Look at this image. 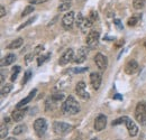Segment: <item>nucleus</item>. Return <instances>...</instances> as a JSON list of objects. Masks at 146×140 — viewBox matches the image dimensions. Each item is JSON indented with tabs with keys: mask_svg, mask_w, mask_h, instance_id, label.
<instances>
[{
	"mask_svg": "<svg viewBox=\"0 0 146 140\" xmlns=\"http://www.w3.org/2000/svg\"><path fill=\"white\" fill-rule=\"evenodd\" d=\"M31 5H40V3H44V2H47L50 0H28Z\"/></svg>",
	"mask_w": 146,
	"mask_h": 140,
	"instance_id": "f704fd0d",
	"label": "nucleus"
},
{
	"mask_svg": "<svg viewBox=\"0 0 146 140\" xmlns=\"http://www.w3.org/2000/svg\"><path fill=\"white\" fill-rule=\"evenodd\" d=\"M60 3H72V0H60Z\"/></svg>",
	"mask_w": 146,
	"mask_h": 140,
	"instance_id": "79ce46f5",
	"label": "nucleus"
},
{
	"mask_svg": "<svg viewBox=\"0 0 146 140\" xmlns=\"http://www.w3.org/2000/svg\"><path fill=\"white\" fill-rule=\"evenodd\" d=\"M26 130H27L26 124H19V125H17V127H15V128H14L13 133H14L15 136H19V135H21L23 132H25Z\"/></svg>",
	"mask_w": 146,
	"mask_h": 140,
	"instance_id": "aec40b11",
	"label": "nucleus"
},
{
	"mask_svg": "<svg viewBox=\"0 0 146 140\" xmlns=\"http://www.w3.org/2000/svg\"><path fill=\"white\" fill-rule=\"evenodd\" d=\"M34 57H35V54H34V53L27 54V55H26V57H25V59H26V61H25V62H26V64H29V63L33 61V58H34Z\"/></svg>",
	"mask_w": 146,
	"mask_h": 140,
	"instance_id": "473e14b6",
	"label": "nucleus"
},
{
	"mask_svg": "<svg viewBox=\"0 0 146 140\" xmlns=\"http://www.w3.org/2000/svg\"><path fill=\"white\" fill-rule=\"evenodd\" d=\"M43 50H44V46H43V45H38L36 48L34 50V52L33 53H34L35 55H38V54H40V52H42Z\"/></svg>",
	"mask_w": 146,
	"mask_h": 140,
	"instance_id": "e433bc0d",
	"label": "nucleus"
},
{
	"mask_svg": "<svg viewBox=\"0 0 146 140\" xmlns=\"http://www.w3.org/2000/svg\"><path fill=\"white\" fill-rule=\"evenodd\" d=\"M94 63L97 65L98 69L100 70H106L107 66H108V58L101 54V53H98L96 56H94Z\"/></svg>",
	"mask_w": 146,
	"mask_h": 140,
	"instance_id": "6e6552de",
	"label": "nucleus"
},
{
	"mask_svg": "<svg viewBox=\"0 0 146 140\" xmlns=\"http://www.w3.org/2000/svg\"><path fill=\"white\" fill-rule=\"evenodd\" d=\"M51 56V54H46V55H40L38 58H37V65L38 66H40L42 64H44L45 62H46V59L48 58Z\"/></svg>",
	"mask_w": 146,
	"mask_h": 140,
	"instance_id": "a878e982",
	"label": "nucleus"
},
{
	"mask_svg": "<svg viewBox=\"0 0 146 140\" xmlns=\"http://www.w3.org/2000/svg\"><path fill=\"white\" fill-rule=\"evenodd\" d=\"M101 81H102V75L99 72H93L90 74V83L93 90H99L100 85H101Z\"/></svg>",
	"mask_w": 146,
	"mask_h": 140,
	"instance_id": "1a4fd4ad",
	"label": "nucleus"
},
{
	"mask_svg": "<svg viewBox=\"0 0 146 140\" xmlns=\"http://www.w3.org/2000/svg\"><path fill=\"white\" fill-rule=\"evenodd\" d=\"M84 19H86V18L83 17V15H82L81 13H79V14H78V16L75 17V22H74V24H75V26H76L78 28H80V29H81V28H82V26H83Z\"/></svg>",
	"mask_w": 146,
	"mask_h": 140,
	"instance_id": "412c9836",
	"label": "nucleus"
},
{
	"mask_svg": "<svg viewBox=\"0 0 146 140\" xmlns=\"http://www.w3.org/2000/svg\"><path fill=\"white\" fill-rule=\"evenodd\" d=\"M107 125V117L105 114H99L94 120V129L96 131H101Z\"/></svg>",
	"mask_w": 146,
	"mask_h": 140,
	"instance_id": "9b49d317",
	"label": "nucleus"
},
{
	"mask_svg": "<svg viewBox=\"0 0 146 140\" xmlns=\"http://www.w3.org/2000/svg\"><path fill=\"white\" fill-rule=\"evenodd\" d=\"M52 99H53L54 101H61V100H63V99H64V94H63V93H57V94H54V95L52 96Z\"/></svg>",
	"mask_w": 146,
	"mask_h": 140,
	"instance_id": "72a5a7b5",
	"label": "nucleus"
},
{
	"mask_svg": "<svg viewBox=\"0 0 146 140\" xmlns=\"http://www.w3.org/2000/svg\"><path fill=\"white\" fill-rule=\"evenodd\" d=\"M133 7L136 10H141L145 7V0H133Z\"/></svg>",
	"mask_w": 146,
	"mask_h": 140,
	"instance_id": "5701e85b",
	"label": "nucleus"
},
{
	"mask_svg": "<svg viewBox=\"0 0 146 140\" xmlns=\"http://www.w3.org/2000/svg\"><path fill=\"white\" fill-rule=\"evenodd\" d=\"M35 19H36V17L29 18V19H28V20H27V21H26V22H24V24H23V25H21V26H19V27H18V30H21V29H23V28H25V27H27V26H28V25H31V24H32V22H34V20H35Z\"/></svg>",
	"mask_w": 146,
	"mask_h": 140,
	"instance_id": "c756f323",
	"label": "nucleus"
},
{
	"mask_svg": "<svg viewBox=\"0 0 146 140\" xmlns=\"http://www.w3.org/2000/svg\"><path fill=\"white\" fill-rule=\"evenodd\" d=\"M145 103H146V102H145Z\"/></svg>",
	"mask_w": 146,
	"mask_h": 140,
	"instance_id": "603ef678",
	"label": "nucleus"
},
{
	"mask_svg": "<svg viewBox=\"0 0 146 140\" xmlns=\"http://www.w3.org/2000/svg\"><path fill=\"white\" fill-rule=\"evenodd\" d=\"M31 76H32V72H31V71H26V73H25V75H24V79H23L21 83H23V84H26V83L28 82V80L31 79Z\"/></svg>",
	"mask_w": 146,
	"mask_h": 140,
	"instance_id": "7c9ffc66",
	"label": "nucleus"
},
{
	"mask_svg": "<svg viewBox=\"0 0 146 140\" xmlns=\"http://www.w3.org/2000/svg\"><path fill=\"white\" fill-rule=\"evenodd\" d=\"M19 72H20V66H15L14 70H13V75H11V77H10L11 82H15V81L17 80V76H18Z\"/></svg>",
	"mask_w": 146,
	"mask_h": 140,
	"instance_id": "cd10ccee",
	"label": "nucleus"
},
{
	"mask_svg": "<svg viewBox=\"0 0 146 140\" xmlns=\"http://www.w3.org/2000/svg\"><path fill=\"white\" fill-rule=\"evenodd\" d=\"M73 59H74V52H73L72 48H69V50H66L65 52L62 54V56L58 59V63H60V65L64 66V65L69 64Z\"/></svg>",
	"mask_w": 146,
	"mask_h": 140,
	"instance_id": "0eeeda50",
	"label": "nucleus"
},
{
	"mask_svg": "<svg viewBox=\"0 0 146 140\" xmlns=\"http://www.w3.org/2000/svg\"><path fill=\"white\" fill-rule=\"evenodd\" d=\"M25 112L26 110L25 109H16L13 113H11V119L15 121V122H19L24 119L25 117Z\"/></svg>",
	"mask_w": 146,
	"mask_h": 140,
	"instance_id": "dca6fc26",
	"label": "nucleus"
},
{
	"mask_svg": "<svg viewBox=\"0 0 146 140\" xmlns=\"http://www.w3.org/2000/svg\"><path fill=\"white\" fill-rule=\"evenodd\" d=\"M78 140H80V139H78Z\"/></svg>",
	"mask_w": 146,
	"mask_h": 140,
	"instance_id": "3c124183",
	"label": "nucleus"
},
{
	"mask_svg": "<svg viewBox=\"0 0 146 140\" xmlns=\"http://www.w3.org/2000/svg\"><path fill=\"white\" fill-rule=\"evenodd\" d=\"M126 127H127L128 132H129V135H130L131 137L137 136V133H138V127L136 125V123L134 122L133 120L128 119V121L126 122Z\"/></svg>",
	"mask_w": 146,
	"mask_h": 140,
	"instance_id": "2eb2a0df",
	"label": "nucleus"
},
{
	"mask_svg": "<svg viewBox=\"0 0 146 140\" xmlns=\"http://www.w3.org/2000/svg\"><path fill=\"white\" fill-rule=\"evenodd\" d=\"M6 140H17L16 138H14V137H9V138H7Z\"/></svg>",
	"mask_w": 146,
	"mask_h": 140,
	"instance_id": "c03bdc74",
	"label": "nucleus"
},
{
	"mask_svg": "<svg viewBox=\"0 0 146 140\" xmlns=\"http://www.w3.org/2000/svg\"><path fill=\"white\" fill-rule=\"evenodd\" d=\"M5 15H6V9H5L3 6H1L0 7V17H3Z\"/></svg>",
	"mask_w": 146,
	"mask_h": 140,
	"instance_id": "ea45409f",
	"label": "nucleus"
},
{
	"mask_svg": "<svg viewBox=\"0 0 146 140\" xmlns=\"http://www.w3.org/2000/svg\"><path fill=\"white\" fill-rule=\"evenodd\" d=\"M113 22H115V25H116L119 29H123V26H121V22H120V20H119V19H115V20H113Z\"/></svg>",
	"mask_w": 146,
	"mask_h": 140,
	"instance_id": "58836bf2",
	"label": "nucleus"
},
{
	"mask_svg": "<svg viewBox=\"0 0 146 140\" xmlns=\"http://www.w3.org/2000/svg\"><path fill=\"white\" fill-rule=\"evenodd\" d=\"M93 24H94V22H93L89 17L86 18V19H84V22H83V26H82V28H81V30H82L83 33H86L88 29H90L92 26H93Z\"/></svg>",
	"mask_w": 146,
	"mask_h": 140,
	"instance_id": "6ab92c4d",
	"label": "nucleus"
},
{
	"mask_svg": "<svg viewBox=\"0 0 146 140\" xmlns=\"http://www.w3.org/2000/svg\"><path fill=\"white\" fill-rule=\"evenodd\" d=\"M56 140H63V139H56Z\"/></svg>",
	"mask_w": 146,
	"mask_h": 140,
	"instance_id": "de8ad7c7",
	"label": "nucleus"
},
{
	"mask_svg": "<svg viewBox=\"0 0 146 140\" xmlns=\"http://www.w3.org/2000/svg\"><path fill=\"white\" fill-rule=\"evenodd\" d=\"M128 117H120V118H118V119H116V120H113L111 124L112 125H118V124H121V123H126L128 121Z\"/></svg>",
	"mask_w": 146,
	"mask_h": 140,
	"instance_id": "393cba45",
	"label": "nucleus"
},
{
	"mask_svg": "<svg viewBox=\"0 0 146 140\" xmlns=\"http://www.w3.org/2000/svg\"><path fill=\"white\" fill-rule=\"evenodd\" d=\"M75 92H76V94H78L82 100H88V99L90 98L89 93H88L87 90H86V83L82 82V81L76 84V87H75Z\"/></svg>",
	"mask_w": 146,
	"mask_h": 140,
	"instance_id": "9d476101",
	"label": "nucleus"
},
{
	"mask_svg": "<svg viewBox=\"0 0 146 140\" xmlns=\"http://www.w3.org/2000/svg\"><path fill=\"white\" fill-rule=\"evenodd\" d=\"M35 10V7H34V5H28V6H26L25 7V9L23 10V13H21V17H25V16H28V15H31V14H33V11Z\"/></svg>",
	"mask_w": 146,
	"mask_h": 140,
	"instance_id": "4be33fe9",
	"label": "nucleus"
},
{
	"mask_svg": "<svg viewBox=\"0 0 146 140\" xmlns=\"http://www.w3.org/2000/svg\"><path fill=\"white\" fill-rule=\"evenodd\" d=\"M62 112L64 114H71V116L78 114L80 112V104L74 99L73 95H69V98L62 104Z\"/></svg>",
	"mask_w": 146,
	"mask_h": 140,
	"instance_id": "f257e3e1",
	"label": "nucleus"
},
{
	"mask_svg": "<svg viewBox=\"0 0 146 140\" xmlns=\"http://www.w3.org/2000/svg\"><path fill=\"white\" fill-rule=\"evenodd\" d=\"M88 70H89L88 67H82V69H73L72 72H73V73H84V72H87Z\"/></svg>",
	"mask_w": 146,
	"mask_h": 140,
	"instance_id": "4c0bfd02",
	"label": "nucleus"
},
{
	"mask_svg": "<svg viewBox=\"0 0 146 140\" xmlns=\"http://www.w3.org/2000/svg\"><path fill=\"white\" fill-rule=\"evenodd\" d=\"M138 71V63L135 59H129L125 65V72L128 75H133Z\"/></svg>",
	"mask_w": 146,
	"mask_h": 140,
	"instance_id": "f8f14e48",
	"label": "nucleus"
},
{
	"mask_svg": "<svg viewBox=\"0 0 146 140\" xmlns=\"http://www.w3.org/2000/svg\"><path fill=\"white\" fill-rule=\"evenodd\" d=\"M119 95H120V94H116L113 98H115V99H121V96H119Z\"/></svg>",
	"mask_w": 146,
	"mask_h": 140,
	"instance_id": "37998d69",
	"label": "nucleus"
},
{
	"mask_svg": "<svg viewBox=\"0 0 146 140\" xmlns=\"http://www.w3.org/2000/svg\"><path fill=\"white\" fill-rule=\"evenodd\" d=\"M13 90V85L11 84H6V85H3L2 87V88H1V95H7L10 91Z\"/></svg>",
	"mask_w": 146,
	"mask_h": 140,
	"instance_id": "bb28decb",
	"label": "nucleus"
},
{
	"mask_svg": "<svg viewBox=\"0 0 146 140\" xmlns=\"http://www.w3.org/2000/svg\"><path fill=\"white\" fill-rule=\"evenodd\" d=\"M5 76H6V72L3 70H1V83H3L5 81Z\"/></svg>",
	"mask_w": 146,
	"mask_h": 140,
	"instance_id": "a19ab883",
	"label": "nucleus"
},
{
	"mask_svg": "<svg viewBox=\"0 0 146 140\" xmlns=\"http://www.w3.org/2000/svg\"><path fill=\"white\" fill-rule=\"evenodd\" d=\"M135 118L138 122L146 124V103L144 102L137 103L135 110Z\"/></svg>",
	"mask_w": 146,
	"mask_h": 140,
	"instance_id": "7ed1b4c3",
	"label": "nucleus"
},
{
	"mask_svg": "<svg viewBox=\"0 0 146 140\" xmlns=\"http://www.w3.org/2000/svg\"><path fill=\"white\" fill-rule=\"evenodd\" d=\"M7 133H8V129H7V127L2 123V124H1V129H0V138H1V139H5L6 136H7Z\"/></svg>",
	"mask_w": 146,
	"mask_h": 140,
	"instance_id": "c85d7f7f",
	"label": "nucleus"
},
{
	"mask_svg": "<svg viewBox=\"0 0 146 140\" xmlns=\"http://www.w3.org/2000/svg\"><path fill=\"white\" fill-rule=\"evenodd\" d=\"M23 44H24V39L19 37V38H16L15 40H13L9 45H7V48L8 50H17L23 46Z\"/></svg>",
	"mask_w": 146,
	"mask_h": 140,
	"instance_id": "a211bd4d",
	"label": "nucleus"
},
{
	"mask_svg": "<svg viewBox=\"0 0 146 140\" xmlns=\"http://www.w3.org/2000/svg\"><path fill=\"white\" fill-rule=\"evenodd\" d=\"M9 120H10L9 118H6V119H5V122H9Z\"/></svg>",
	"mask_w": 146,
	"mask_h": 140,
	"instance_id": "a18cd8bd",
	"label": "nucleus"
},
{
	"mask_svg": "<svg viewBox=\"0 0 146 140\" xmlns=\"http://www.w3.org/2000/svg\"><path fill=\"white\" fill-rule=\"evenodd\" d=\"M71 6H72V3H60L57 7V10L60 13H65V11H69Z\"/></svg>",
	"mask_w": 146,
	"mask_h": 140,
	"instance_id": "b1692460",
	"label": "nucleus"
},
{
	"mask_svg": "<svg viewBox=\"0 0 146 140\" xmlns=\"http://www.w3.org/2000/svg\"><path fill=\"white\" fill-rule=\"evenodd\" d=\"M89 18H90L92 21L94 22V21L98 19V13H97V11H91V13H90V16H89Z\"/></svg>",
	"mask_w": 146,
	"mask_h": 140,
	"instance_id": "c9c22d12",
	"label": "nucleus"
},
{
	"mask_svg": "<svg viewBox=\"0 0 146 140\" xmlns=\"http://www.w3.org/2000/svg\"><path fill=\"white\" fill-rule=\"evenodd\" d=\"M91 140H98L97 138H93V139H91Z\"/></svg>",
	"mask_w": 146,
	"mask_h": 140,
	"instance_id": "49530a36",
	"label": "nucleus"
},
{
	"mask_svg": "<svg viewBox=\"0 0 146 140\" xmlns=\"http://www.w3.org/2000/svg\"><path fill=\"white\" fill-rule=\"evenodd\" d=\"M87 59V48L86 47H81L78 50V52L75 54V57H74V63L76 64H82L84 61Z\"/></svg>",
	"mask_w": 146,
	"mask_h": 140,
	"instance_id": "ddd939ff",
	"label": "nucleus"
},
{
	"mask_svg": "<svg viewBox=\"0 0 146 140\" xmlns=\"http://www.w3.org/2000/svg\"><path fill=\"white\" fill-rule=\"evenodd\" d=\"M16 61V55L15 54H8L6 55V57L2 58L1 61V66H8V65H11L13 63H15Z\"/></svg>",
	"mask_w": 146,
	"mask_h": 140,
	"instance_id": "f3484780",
	"label": "nucleus"
},
{
	"mask_svg": "<svg viewBox=\"0 0 146 140\" xmlns=\"http://www.w3.org/2000/svg\"><path fill=\"white\" fill-rule=\"evenodd\" d=\"M37 93V90L36 88H34V90H32L31 91V93L25 98V99H23L21 101H19L18 103H17V105H16V109H21V108H24L25 105H27L33 99H34V96L36 95Z\"/></svg>",
	"mask_w": 146,
	"mask_h": 140,
	"instance_id": "4468645a",
	"label": "nucleus"
},
{
	"mask_svg": "<svg viewBox=\"0 0 146 140\" xmlns=\"http://www.w3.org/2000/svg\"><path fill=\"white\" fill-rule=\"evenodd\" d=\"M78 1H81V0H78Z\"/></svg>",
	"mask_w": 146,
	"mask_h": 140,
	"instance_id": "8fccbe9b",
	"label": "nucleus"
},
{
	"mask_svg": "<svg viewBox=\"0 0 146 140\" xmlns=\"http://www.w3.org/2000/svg\"><path fill=\"white\" fill-rule=\"evenodd\" d=\"M138 22V17H131L128 19L127 24L128 26H130V27H133V26H135L136 24Z\"/></svg>",
	"mask_w": 146,
	"mask_h": 140,
	"instance_id": "2f4dec72",
	"label": "nucleus"
},
{
	"mask_svg": "<svg viewBox=\"0 0 146 140\" xmlns=\"http://www.w3.org/2000/svg\"><path fill=\"white\" fill-rule=\"evenodd\" d=\"M34 130L38 137H43L47 130V122L44 118H39L34 122Z\"/></svg>",
	"mask_w": 146,
	"mask_h": 140,
	"instance_id": "20e7f679",
	"label": "nucleus"
},
{
	"mask_svg": "<svg viewBox=\"0 0 146 140\" xmlns=\"http://www.w3.org/2000/svg\"><path fill=\"white\" fill-rule=\"evenodd\" d=\"M73 127L71 124L66 122H62V121H55L53 123V130L56 135L58 136H65L68 133H70L72 131Z\"/></svg>",
	"mask_w": 146,
	"mask_h": 140,
	"instance_id": "f03ea898",
	"label": "nucleus"
},
{
	"mask_svg": "<svg viewBox=\"0 0 146 140\" xmlns=\"http://www.w3.org/2000/svg\"><path fill=\"white\" fill-rule=\"evenodd\" d=\"M99 38H100V33L98 30H91L88 33L87 38H86V43H87V46L88 47H94L98 45V42H99Z\"/></svg>",
	"mask_w": 146,
	"mask_h": 140,
	"instance_id": "423d86ee",
	"label": "nucleus"
},
{
	"mask_svg": "<svg viewBox=\"0 0 146 140\" xmlns=\"http://www.w3.org/2000/svg\"><path fill=\"white\" fill-rule=\"evenodd\" d=\"M26 140H32V139H26Z\"/></svg>",
	"mask_w": 146,
	"mask_h": 140,
	"instance_id": "09e8293b",
	"label": "nucleus"
},
{
	"mask_svg": "<svg viewBox=\"0 0 146 140\" xmlns=\"http://www.w3.org/2000/svg\"><path fill=\"white\" fill-rule=\"evenodd\" d=\"M74 22H75V14H74L73 11L66 13V14L63 16V18H62V26H63V28L66 29V30H69V29L72 28Z\"/></svg>",
	"mask_w": 146,
	"mask_h": 140,
	"instance_id": "39448f33",
	"label": "nucleus"
}]
</instances>
